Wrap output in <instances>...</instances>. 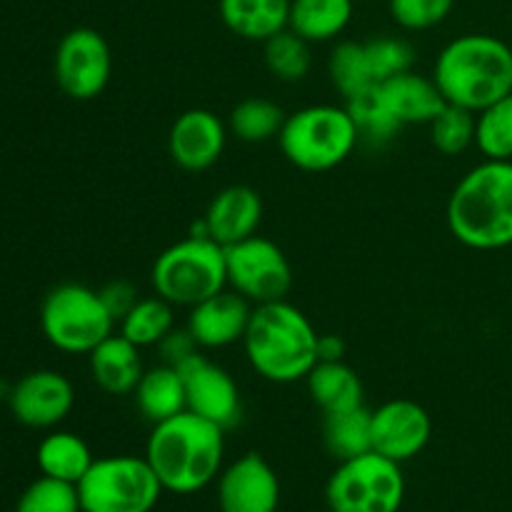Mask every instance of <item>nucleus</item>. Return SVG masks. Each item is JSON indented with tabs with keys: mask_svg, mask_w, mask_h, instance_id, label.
Segmentation results:
<instances>
[{
	"mask_svg": "<svg viewBox=\"0 0 512 512\" xmlns=\"http://www.w3.org/2000/svg\"><path fill=\"white\" fill-rule=\"evenodd\" d=\"M225 430L200 415L185 413L153 425L145 460L163 490L190 495L208 488L220 473L225 455Z\"/></svg>",
	"mask_w": 512,
	"mask_h": 512,
	"instance_id": "obj_1",
	"label": "nucleus"
},
{
	"mask_svg": "<svg viewBox=\"0 0 512 512\" xmlns=\"http://www.w3.org/2000/svg\"><path fill=\"white\" fill-rule=\"evenodd\" d=\"M448 228L465 248H510L512 160H483L460 178L448 200Z\"/></svg>",
	"mask_w": 512,
	"mask_h": 512,
	"instance_id": "obj_2",
	"label": "nucleus"
},
{
	"mask_svg": "<svg viewBox=\"0 0 512 512\" xmlns=\"http://www.w3.org/2000/svg\"><path fill=\"white\" fill-rule=\"evenodd\" d=\"M318 330L288 300L255 305L243 348L260 378L278 385L305 380L318 365Z\"/></svg>",
	"mask_w": 512,
	"mask_h": 512,
	"instance_id": "obj_3",
	"label": "nucleus"
},
{
	"mask_svg": "<svg viewBox=\"0 0 512 512\" xmlns=\"http://www.w3.org/2000/svg\"><path fill=\"white\" fill-rule=\"evenodd\" d=\"M433 78L448 103L480 113L512 95V48L495 35H460L440 50Z\"/></svg>",
	"mask_w": 512,
	"mask_h": 512,
	"instance_id": "obj_4",
	"label": "nucleus"
},
{
	"mask_svg": "<svg viewBox=\"0 0 512 512\" xmlns=\"http://www.w3.org/2000/svg\"><path fill=\"white\" fill-rule=\"evenodd\" d=\"M278 143L295 168L325 173L350 158L360 135L345 105H308L285 118Z\"/></svg>",
	"mask_w": 512,
	"mask_h": 512,
	"instance_id": "obj_5",
	"label": "nucleus"
},
{
	"mask_svg": "<svg viewBox=\"0 0 512 512\" xmlns=\"http://www.w3.org/2000/svg\"><path fill=\"white\" fill-rule=\"evenodd\" d=\"M150 280L170 305L193 308L228 285L225 248L208 235H190L158 255Z\"/></svg>",
	"mask_w": 512,
	"mask_h": 512,
	"instance_id": "obj_6",
	"label": "nucleus"
},
{
	"mask_svg": "<svg viewBox=\"0 0 512 512\" xmlns=\"http://www.w3.org/2000/svg\"><path fill=\"white\" fill-rule=\"evenodd\" d=\"M43 335L53 348L68 355H90L118 323L100 300V293L78 283L58 285L40 310Z\"/></svg>",
	"mask_w": 512,
	"mask_h": 512,
	"instance_id": "obj_7",
	"label": "nucleus"
},
{
	"mask_svg": "<svg viewBox=\"0 0 512 512\" xmlns=\"http://www.w3.org/2000/svg\"><path fill=\"white\" fill-rule=\"evenodd\" d=\"M163 485L145 458L110 455L93 460L78 483L83 512H150L158 505Z\"/></svg>",
	"mask_w": 512,
	"mask_h": 512,
	"instance_id": "obj_8",
	"label": "nucleus"
},
{
	"mask_svg": "<svg viewBox=\"0 0 512 512\" xmlns=\"http://www.w3.org/2000/svg\"><path fill=\"white\" fill-rule=\"evenodd\" d=\"M330 512H398L405 500L400 463L370 453L343 460L325 488Z\"/></svg>",
	"mask_w": 512,
	"mask_h": 512,
	"instance_id": "obj_9",
	"label": "nucleus"
},
{
	"mask_svg": "<svg viewBox=\"0 0 512 512\" xmlns=\"http://www.w3.org/2000/svg\"><path fill=\"white\" fill-rule=\"evenodd\" d=\"M228 285L250 305L278 303L293 288V268L283 250L268 238H245L225 248Z\"/></svg>",
	"mask_w": 512,
	"mask_h": 512,
	"instance_id": "obj_10",
	"label": "nucleus"
},
{
	"mask_svg": "<svg viewBox=\"0 0 512 512\" xmlns=\"http://www.w3.org/2000/svg\"><path fill=\"white\" fill-rule=\"evenodd\" d=\"M113 53L98 30L75 28L63 35L55 50V80L73 100H93L108 88Z\"/></svg>",
	"mask_w": 512,
	"mask_h": 512,
	"instance_id": "obj_11",
	"label": "nucleus"
},
{
	"mask_svg": "<svg viewBox=\"0 0 512 512\" xmlns=\"http://www.w3.org/2000/svg\"><path fill=\"white\" fill-rule=\"evenodd\" d=\"M178 373L183 375L190 413L220 425L223 430L240 423L243 403H240L238 383L228 370L210 363L205 355L195 353L193 358L178 365Z\"/></svg>",
	"mask_w": 512,
	"mask_h": 512,
	"instance_id": "obj_12",
	"label": "nucleus"
},
{
	"mask_svg": "<svg viewBox=\"0 0 512 512\" xmlns=\"http://www.w3.org/2000/svg\"><path fill=\"white\" fill-rule=\"evenodd\" d=\"M15 420L28 428H53L63 423L75 405V390L55 370H35L18 380L8 395Z\"/></svg>",
	"mask_w": 512,
	"mask_h": 512,
	"instance_id": "obj_13",
	"label": "nucleus"
},
{
	"mask_svg": "<svg viewBox=\"0 0 512 512\" xmlns=\"http://www.w3.org/2000/svg\"><path fill=\"white\" fill-rule=\"evenodd\" d=\"M430 433L433 423L428 410L413 400H390L373 410V450L395 463L423 453Z\"/></svg>",
	"mask_w": 512,
	"mask_h": 512,
	"instance_id": "obj_14",
	"label": "nucleus"
},
{
	"mask_svg": "<svg viewBox=\"0 0 512 512\" xmlns=\"http://www.w3.org/2000/svg\"><path fill=\"white\" fill-rule=\"evenodd\" d=\"M225 143H228V128L213 110L205 108L185 110L183 115H178L168 135L170 158L188 173L213 168L223 155Z\"/></svg>",
	"mask_w": 512,
	"mask_h": 512,
	"instance_id": "obj_15",
	"label": "nucleus"
},
{
	"mask_svg": "<svg viewBox=\"0 0 512 512\" xmlns=\"http://www.w3.org/2000/svg\"><path fill=\"white\" fill-rule=\"evenodd\" d=\"M218 503L223 512H275L280 503L278 475L258 453L243 455L220 475Z\"/></svg>",
	"mask_w": 512,
	"mask_h": 512,
	"instance_id": "obj_16",
	"label": "nucleus"
},
{
	"mask_svg": "<svg viewBox=\"0 0 512 512\" xmlns=\"http://www.w3.org/2000/svg\"><path fill=\"white\" fill-rule=\"evenodd\" d=\"M260 220H263V200L258 190L250 185H228L210 200L200 230L193 235H208L218 245L228 248L240 240L253 238Z\"/></svg>",
	"mask_w": 512,
	"mask_h": 512,
	"instance_id": "obj_17",
	"label": "nucleus"
},
{
	"mask_svg": "<svg viewBox=\"0 0 512 512\" xmlns=\"http://www.w3.org/2000/svg\"><path fill=\"white\" fill-rule=\"evenodd\" d=\"M250 315H253V305L243 295H238L235 290L233 293L220 290L218 295L190 308L185 328L190 330L200 348L218 350L233 343H243Z\"/></svg>",
	"mask_w": 512,
	"mask_h": 512,
	"instance_id": "obj_18",
	"label": "nucleus"
},
{
	"mask_svg": "<svg viewBox=\"0 0 512 512\" xmlns=\"http://www.w3.org/2000/svg\"><path fill=\"white\" fill-rule=\"evenodd\" d=\"M378 90L403 125H430L448 105L435 78H425L413 68L380 83Z\"/></svg>",
	"mask_w": 512,
	"mask_h": 512,
	"instance_id": "obj_19",
	"label": "nucleus"
},
{
	"mask_svg": "<svg viewBox=\"0 0 512 512\" xmlns=\"http://www.w3.org/2000/svg\"><path fill=\"white\" fill-rule=\"evenodd\" d=\"M88 358L93 380L108 395L135 393L145 373L143 360H140V348L130 343L128 338H123V335L105 338Z\"/></svg>",
	"mask_w": 512,
	"mask_h": 512,
	"instance_id": "obj_20",
	"label": "nucleus"
},
{
	"mask_svg": "<svg viewBox=\"0 0 512 512\" xmlns=\"http://www.w3.org/2000/svg\"><path fill=\"white\" fill-rule=\"evenodd\" d=\"M225 28L243 40L265 43L288 28L290 0H220Z\"/></svg>",
	"mask_w": 512,
	"mask_h": 512,
	"instance_id": "obj_21",
	"label": "nucleus"
},
{
	"mask_svg": "<svg viewBox=\"0 0 512 512\" xmlns=\"http://www.w3.org/2000/svg\"><path fill=\"white\" fill-rule=\"evenodd\" d=\"M133 395L143 418L150 420L153 425L175 418V415L188 410L183 375L173 365L163 363L158 368L145 370Z\"/></svg>",
	"mask_w": 512,
	"mask_h": 512,
	"instance_id": "obj_22",
	"label": "nucleus"
},
{
	"mask_svg": "<svg viewBox=\"0 0 512 512\" xmlns=\"http://www.w3.org/2000/svg\"><path fill=\"white\" fill-rule=\"evenodd\" d=\"M355 0H290L288 28L313 43H328L353 20Z\"/></svg>",
	"mask_w": 512,
	"mask_h": 512,
	"instance_id": "obj_23",
	"label": "nucleus"
},
{
	"mask_svg": "<svg viewBox=\"0 0 512 512\" xmlns=\"http://www.w3.org/2000/svg\"><path fill=\"white\" fill-rule=\"evenodd\" d=\"M313 403L325 415L345 413L363 405V383L358 373L345 360L338 363H318L305 378Z\"/></svg>",
	"mask_w": 512,
	"mask_h": 512,
	"instance_id": "obj_24",
	"label": "nucleus"
},
{
	"mask_svg": "<svg viewBox=\"0 0 512 512\" xmlns=\"http://www.w3.org/2000/svg\"><path fill=\"white\" fill-rule=\"evenodd\" d=\"M93 465L88 443L75 433H53L38 445V468L48 478L78 485Z\"/></svg>",
	"mask_w": 512,
	"mask_h": 512,
	"instance_id": "obj_25",
	"label": "nucleus"
},
{
	"mask_svg": "<svg viewBox=\"0 0 512 512\" xmlns=\"http://www.w3.org/2000/svg\"><path fill=\"white\" fill-rule=\"evenodd\" d=\"M325 448L340 463L373 450V410L365 405L325 415Z\"/></svg>",
	"mask_w": 512,
	"mask_h": 512,
	"instance_id": "obj_26",
	"label": "nucleus"
},
{
	"mask_svg": "<svg viewBox=\"0 0 512 512\" xmlns=\"http://www.w3.org/2000/svg\"><path fill=\"white\" fill-rule=\"evenodd\" d=\"M175 305L163 300L160 295L153 298H140L135 308L120 320V335L128 338L138 348H158L160 340L175 328Z\"/></svg>",
	"mask_w": 512,
	"mask_h": 512,
	"instance_id": "obj_27",
	"label": "nucleus"
},
{
	"mask_svg": "<svg viewBox=\"0 0 512 512\" xmlns=\"http://www.w3.org/2000/svg\"><path fill=\"white\" fill-rule=\"evenodd\" d=\"M345 108H348L350 118H353L363 143L385 145L398 135L400 128H403V123L395 118L393 110L388 108V103H385L383 95H380L378 85L348 98Z\"/></svg>",
	"mask_w": 512,
	"mask_h": 512,
	"instance_id": "obj_28",
	"label": "nucleus"
},
{
	"mask_svg": "<svg viewBox=\"0 0 512 512\" xmlns=\"http://www.w3.org/2000/svg\"><path fill=\"white\" fill-rule=\"evenodd\" d=\"M288 115L268 98H245L230 113V133L243 143H268L278 138Z\"/></svg>",
	"mask_w": 512,
	"mask_h": 512,
	"instance_id": "obj_29",
	"label": "nucleus"
},
{
	"mask_svg": "<svg viewBox=\"0 0 512 512\" xmlns=\"http://www.w3.org/2000/svg\"><path fill=\"white\" fill-rule=\"evenodd\" d=\"M263 45L265 65H268V70L278 80L298 83V80H303L310 73V65H313L310 43L290 28L280 30L278 35L268 38Z\"/></svg>",
	"mask_w": 512,
	"mask_h": 512,
	"instance_id": "obj_30",
	"label": "nucleus"
},
{
	"mask_svg": "<svg viewBox=\"0 0 512 512\" xmlns=\"http://www.w3.org/2000/svg\"><path fill=\"white\" fill-rule=\"evenodd\" d=\"M475 148L485 160H512V95L475 113Z\"/></svg>",
	"mask_w": 512,
	"mask_h": 512,
	"instance_id": "obj_31",
	"label": "nucleus"
},
{
	"mask_svg": "<svg viewBox=\"0 0 512 512\" xmlns=\"http://www.w3.org/2000/svg\"><path fill=\"white\" fill-rule=\"evenodd\" d=\"M328 73L335 88L345 95V100L378 85L373 70H370L365 43H355V40H343L335 45L328 60Z\"/></svg>",
	"mask_w": 512,
	"mask_h": 512,
	"instance_id": "obj_32",
	"label": "nucleus"
},
{
	"mask_svg": "<svg viewBox=\"0 0 512 512\" xmlns=\"http://www.w3.org/2000/svg\"><path fill=\"white\" fill-rule=\"evenodd\" d=\"M430 140L443 155H460L475 145V113L448 103L430 123Z\"/></svg>",
	"mask_w": 512,
	"mask_h": 512,
	"instance_id": "obj_33",
	"label": "nucleus"
},
{
	"mask_svg": "<svg viewBox=\"0 0 512 512\" xmlns=\"http://www.w3.org/2000/svg\"><path fill=\"white\" fill-rule=\"evenodd\" d=\"M15 512H83L78 485L43 475L25 488Z\"/></svg>",
	"mask_w": 512,
	"mask_h": 512,
	"instance_id": "obj_34",
	"label": "nucleus"
},
{
	"mask_svg": "<svg viewBox=\"0 0 512 512\" xmlns=\"http://www.w3.org/2000/svg\"><path fill=\"white\" fill-rule=\"evenodd\" d=\"M365 53H368L370 70H373V78L378 85L413 68L415 60L413 45L403 38H390V35L365 40Z\"/></svg>",
	"mask_w": 512,
	"mask_h": 512,
	"instance_id": "obj_35",
	"label": "nucleus"
},
{
	"mask_svg": "<svg viewBox=\"0 0 512 512\" xmlns=\"http://www.w3.org/2000/svg\"><path fill=\"white\" fill-rule=\"evenodd\" d=\"M455 0H390V15L405 30H430L453 13Z\"/></svg>",
	"mask_w": 512,
	"mask_h": 512,
	"instance_id": "obj_36",
	"label": "nucleus"
},
{
	"mask_svg": "<svg viewBox=\"0 0 512 512\" xmlns=\"http://www.w3.org/2000/svg\"><path fill=\"white\" fill-rule=\"evenodd\" d=\"M98 293L103 305L108 308V313L113 315L115 323H120L140 300L138 290H135L128 280H113V283H108L103 290H98Z\"/></svg>",
	"mask_w": 512,
	"mask_h": 512,
	"instance_id": "obj_37",
	"label": "nucleus"
},
{
	"mask_svg": "<svg viewBox=\"0 0 512 512\" xmlns=\"http://www.w3.org/2000/svg\"><path fill=\"white\" fill-rule=\"evenodd\" d=\"M160 355H163V363L165 365H173L178 368L180 363H185L188 358H193L198 353L200 345L195 343V338L190 335L188 328H173L163 340H160Z\"/></svg>",
	"mask_w": 512,
	"mask_h": 512,
	"instance_id": "obj_38",
	"label": "nucleus"
},
{
	"mask_svg": "<svg viewBox=\"0 0 512 512\" xmlns=\"http://www.w3.org/2000/svg\"><path fill=\"white\" fill-rule=\"evenodd\" d=\"M345 360V343L338 335H320L318 338V363H338Z\"/></svg>",
	"mask_w": 512,
	"mask_h": 512,
	"instance_id": "obj_39",
	"label": "nucleus"
}]
</instances>
